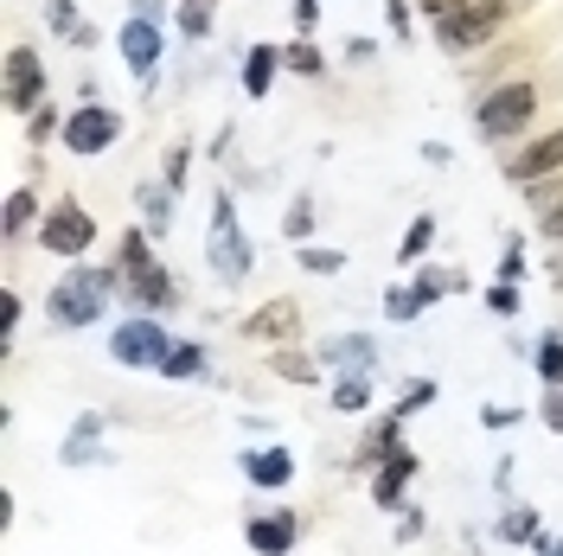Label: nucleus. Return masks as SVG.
<instances>
[{"instance_id":"1","label":"nucleus","mask_w":563,"mask_h":556,"mask_svg":"<svg viewBox=\"0 0 563 556\" xmlns=\"http://www.w3.org/2000/svg\"><path fill=\"white\" fill-rule=\"evenodd\" d=\"M109 288H115V276H109V269H70V276L52 288V301H45V308H52V320H58V326H97Z\"/></svg>"},{"instance_id":"2","label":"nucleus","mask_w":563,"mask_h":556,"mask_svg":"<svg viewBox=\"0 0 563 556\" xmlns=\"http://www.w3.org/2000/svg\"><path fill=\"white\" fill-rule=\"evenodd\" d=\"M122 288H129V301H135V308H174V301H179L174 276L147 256L141 231H129V237H122Z\"/></svg>"},{"instance_id":"3","label":"nucleus","mask_w":563,"mask_h":556,"mask_svg":"<svg viewBox=\"0 0 563 556\" xmlns=\"http://www.w3.org/2000/svg\"><path fill=\"white\" fill-rule=\"evenodd\" d=\"M531 115H538V84H499L487 103L474 109V129H481V141H512Z\"/></svg>"},{"instance_id":"4","label":"nucleus","mask_w":563,"mask_h":556,"mask_svg":"<svg viewBox=\"0 0 563 556\" xmlns=\"http://www.w3.org/2000/svg\"><path fill=\"white\" fill-rule=\"evenodd\" d=\"M206 263L218 281H244L250 276V244H244V224H238V205L218 199L211 205V237H206Z\"/></svg>"},{"instance_id":"5","label":"nucleus","mask_w":563,"mask_h":556,"mask_svg":"<svg viewBox=\"0 0 563 556\" xmlns=\"http://www.w3.org/2000/svg\"><path fill=\"white\" fill-rule=\"evenodd\" d=\"M167 352H174V340H167V333H161V320H147V313L109 333V358H115V365H129V371H161V365H167Z\"/></svg>"},{"instance_id":"6","label":"nucleus","mask_w":563,"mask_h":556,"mask_svg":"<svg viewBox=\"0 0 563 556\" xmlns=\"http://www.w3.org/2000/svg\"><path fill=\"white\" fill-rule=\"evenodd\" d=\"M506 13H512V0H474L467 13H455V20L435 26V45H442V52H481V45L506 26Z\"/></svg>"},{"instance_id":"7","label":"nucleus","mask_w":563,"mask_h":556,"mask_svg":"<svg viewBox=\"0 0 563 556\" xmlns=\"http://www.w3.org/2000/svg\"><path fill=\"white\" fill-rule=\"evenodd\" d=\"M38 244H45V256H84V249L97 244V218H90L84 205H52L45 211Z\"/></svg>"},{"instance_id":"8","label":"nucleus","mask_w":563,"mask_h":556,"mask_svg":"<svg viewBox=\"0 0 563 556\" xmlns=\"http://www.w3.org/2000/svg\"><path fill=\"white\" fill-rule=\"evenodd\" d=\"M115 135H122V115H115L109 103H84L65 122V147H70V154H84V160H90V154H103Z\"/></svg>"},{"instance_id":"9","label":"nucleus","mask_w":563,"mask_h":556,"mask_svg":"<svg viewBox=\"0 0 563 556\" xmlns=\"http://www.w3.org/2000/svg\"><path fill=\"white\" fill-rule=\"evenodd\" d=\"M38 103H45V65H38V52L13 45V52H7V109L33 115Z\"/></svg>"},{"instance_id":"10","label":"nucleus","mask_w":563,"mask_h":556,"mask_svg":"<svg viewBox=\"0 0 563 556\" xmlns=\"http://www.w3.org/2000/svg\"><path fill=\"white\" fill-rule=\"evenodd\" d=\"M563 167V129H551V135H538L531 147H519V154H506V179L512 186H531V179H551Z\"/></svg>"},{"instance_id":"11","label":"nucleus","mask_w":563,"mask_h":556,"mask_svg":"<svg viewBox=\"0 0 563 556\" xmlns=\"http://www.w3.org/2000/svg\"><path fill=\"white\" fill-rule=\"evenodd\" d=\"M122 58H129V70H135L141 84L161 70V26H154V13H135L122 26Z\"/></svg>"},{"instance_id":"12","label":"nucleus","mask_w":563,"mask_h":556,"mask_svg":"<svg viewBox=\"0 0 563 556\" xmlns=\"http://www.w3.org/2000/svg\"><path fill=\"white\" fill-rule=\"evenodd\" d=\"M244 537H250V551L288 556L295 551V537H301V512H256V519L244 524Z\"/></svg>"},{"instance_id":"13","label":"nucleus","mask_w":563,"mask_h":556,"mask_svg":"<svg viewBox=\"0 0 563 556\" xmlns=\"http://www.w3.org/2000/svg\"><path fill=\"white\" fill-rule=\"evenodd\" d=\"M58 460H65V467H90V460H103V416H97V410H84V416L70 422Z\"/></svg>"},{"instance_id":"14","label":"nucleus","mask_w":563,"mask_h":556,"mask_svg":"<svg viewBox=\"0 0 563 556\" xmlns=\"http://www.w3.org/2000/svg\"><path fill=\"white\" fill-rule=\"evenodd\" d=\"M410 480H417V454L410 448H390L385 454V467H378V474H372V499H378V505H397V499H404V487H410Z\"/></svg>"},{"instance_id":"15","label":"nucleus","mask_w":563,"mask_h":556,"mask_svg":"<svg viewBox=\"0 0 563 556\" xmlns=\"http://www.w3.org/2000/svg\"><path fill=\"white\" fill-rule=\"evenodd\" d=\"M244 474H250V487H288L295 480V454L288 448H256V454H244Z\"/></svg>"},{"instance_id":"16","label":"nucleus","mask_w":563,"mask_h":556,"mask_svg":"<svg viewBox=\"0 0 563 556\" xmlns=\"http://www.w3.org/2000/svg\"><path fill=\"white\" fill-rule=\"evenodd\" d=\"M295 326H301V308H295V301H269L263 313H250V320H244L250 340H288Z\"/></svg>"},{"instance_id":"17","label":"nucleus","mask_w":563,"mask_h":556,"mask_svg":"<svg viewBox=\"0 0 563 556\" xmlns=\"http://www.w3.org/2000/svg\"><path fill=\"white\" fill-rule=\"evenodd\" d=\"M276 65H282L276 45H250V58H244V90H250V103H263V97H269V84H276Z\"/></svg>"},{"instance_id":"18","label":"nucleus","mask_w":563,"mask_h":556,"mask_svg":"<svg viewBox=\"0 0 563 556\" xmlns=\"http://www.w3.org/2000/svg\"><path fill=\"white\" fill-rule=\"evenodd\" d=\"M320 358H327V365H346V371H365V365L378 358V346H372L365 333H346V340H333V346L320 352Z\"/></svg>"},{"instance_id":"19","label":"nucleus","mask_w":563,"mask_h":556,"mask_svg":"<svg viewBox=\"0 0 563 556\" xmlns=\"http://www.w3.org/2000/svg\"><path fill=\"white\" fill-rule=\"evenodd\" d=\"M333 410H340V416H365V410H372V378H365V371L340 378V390H333Z\"/></svg>"},{"instance_id":"20","label":"nucleus","mask_w":563,"mask_h":556,"mask_svg":"<svg viewBox=\"0 0 563 556\" xmlns=\"http://www.w3.org/2000/svg\"><path fill=\"white\" fill-rule=\"evenodd\" d=\"M141 218H147V231L161 237V231L174 224V186H141Z\"/></svg>"},{"instance_id":"21","label":"nucleus","mask_w":563,"mask_h":556,"mask_svg":"<svg viewBox=\"0 0 563 556\" xmlns=\"http://www.w3.org/2000/svg\"><path fill=\"white\" fill-rule=\"evenodd\" d=\"M161 378H206V346H174L167 365H161Z\"/></svg>"},{"instance_id":"22","label":"nucleus","mask_w":563,"mask_h":556,"mask_svg":"<svg viewBox=\"0 0 563 556\" xmlns=\"http://www.w3.org/2000/svg\"><path fill=\"white\" fill-rule=\"evenodd\" d=\"M269 365H276V378H288V383H314L320 378V358H301V352H276Z\"/></svg>"},{"instance_id":"23","label":"nucleus","mask_w":563,"mask_h":556,"mask_svg":"<svg viewBox=\"0 0 563 556\" xmlns=\"http://www.w3.org/2000/svg\"><path fill=\"white\" fill-rule=\"evenodd\" d=\"M538 378L563 383V340H558V333H544V340H538Z\"/></svg>"},{"instance_id":"24","label":"nucleus","mask_w":563,"mask_h":556,"mask_svg":"<svg viewBox=\"0 0 563 556\" xmlns=\"http://www.w3.org/2000/svg\"><path fill=\"white\" fill-rule=\"evenodd\" d=\"M531 537H538V512L519 505L512 519H499V544H531Z\"/></svg>"},{"instance_id":"25","label":"nucleus","mask_w":563,"mask_h":556,"mask_svg":"<svg viewBox=\"0 0 563 556\" xmlns=\"http://www.w3.org/2000/svg\"><path fill=\"white\" fill-rule=\"evenodd\" d=\"M449 288H461V276H449V269H422L417 276V301L429 308V301H442Z\"/></svg>"},{"instance_id":"26","label":"nucleus","mask_w":563,"mask_h":556,"mask_svg":"<svg viewBox=\"0 0 563 556\" xmlns=\"http://www.w3.org/2000/svg\"><path fill=\"white\" fill-rule=\"evenodd\" d=\"M179 33H186V38H206L211 33V0H186V7H179Z\"/></svg>"},{"instance_id":"27","label":"nucleus","mask_w":563,"mask_h":556,"mask_svg":"<svg viewBox=\"0 0 563 556\" xmlns=\"http://www.w3.org/2000/svg\"><path fill=\"white\" fill-rule=\"evenodd\" d=\"M282 65H288V70H301V77H320V65H327V58H320V52L308 45V38H295V45L282 52Z\"/></svg>"},{"instance_id":"28","label":"nucleus","mask_w":563,"mask_h":556,"mask_svg":"<svg viewBox=\"0 0 563 556\" xmlns=\"http://www.w3.org/2000/svg\"><path fill=\"white\" fill-rule=\"evenodd\" d=\"M33 192H26V186H20V192H13V199H7V237H20V231H26V224H33Z\"/></svg>"},{"instance_id":"29","label":"nucleus","mask_w":563,"mask_h":556,"mask_svg":"<svg viewBox=\"0 0 563 556\" xmlns=\"http://www.w3.org/2000/svg\"><path fill=\"white\" fill-rule=\"evenodd\" d=\"M340 263H346V256H340V249H327V244L301 249V269H314V276H340Z\"/></svg>"},{"instance_id":"30","label":"nucleus","mask_w":563,"mask_h":556,"mask_svg":"<svg viewBox=\"0 0 563 556\" xmlns=\"http://www.w3.org/2000/svg\"><path fill=\"white\" fill-rule=\"evenodd\" d=\"M435 244V218H417V224H410V237H404V249H397V256H404V263H417L422 249Z\"/></svg>"},{"instance_id":"31","label":"nucleus","mask_w":563,"mask_h":556,"mask_svg":"<svg viewBox=\"0 0 563 556\" xmlns=\"http://www.w3.org/2000/svg\"><path fill=\"white\" fill-rule=\"evenodd\" d=\"M526 199H531L538 211H563V179H531Z\"/></svg>"},{"instance_id":"32","label":"nucleus","mask_w":563,"mask_h":556,"mask_svg":"<svg viewBox=\"0 0 563 556\" xmlns=\"http://www.w3.org/2000/svg\"><path fill=\"white\" fill-rule=\"evenodd\" d=\"M45 13H52V26L65 38H90V26H77V13H70V0H45Z\"/></svg>"},{"instance_id":"33","label":"nucleus","mask_w":563,"mask_h":556,"mask_svg":"<svg viewBox=\"0 0 563 556\" xmlns=\"http://www.w3.org/2000/svg\"><path fill=\"white\" fill-rule=\"evenodd\" d=\"M385 313H390V320H417V313H422L417 288H390V294H385Z\"/></svg>"},{"instance_id":"34","label":"nucleus","mask_w":563,"mask_h":556,"mask_svg":"<svg viewBox=\"0 0 563 556\" xmlns=\"http://www.w3.org/2000/svg\"><path fill=\"white\" fill-rule=\"evenodd\" d=\"M487 308L499 313V320H512V313H519V288H512V281H499V288H487Z\"/></svg>"},{"instance_id":"35","label":"nucleus","mask_w":563,"mask_h":556,"mask_svg":"<svg viewBox=\"0 0 563 556\" xmlns=\"http://www.w3.org/2000/svg\"><path fill=\"white\" fill-rule=\"evenodd\" d=\"M26 129H33V141L45 147V141L58 135V109H52V103H45V109H33V115H26Z\"/></svg>"},{"instance_id":"36","label":"nucleus","mask_w":563,"mask_h":556,"mask_svg":"<svg viewBox=\"0 0 563 556\" xmlns=\"http://www.w3.org/2000/svg\"><path fill=\"white\" fill-rule=\"evenodd\" d=\"M282 231H288V237L301 244V237L314 231V205H288V218H282Z\"/></svg>"},{"instance_id":"37","label":"nucleus","mask_w":563,"mask_h":556,"mask_svg":"<svg viewBox=\"0 0 563 556\" xmlns=\"http://www.w3.org/2000/svg\"><path fill=\"white\" fill-rule=\"evenodd\" d=\"M429 397H435V383H410V390L397 397V416H417V410L429 403Z\"/></svg>"},{"instance_id":"38","label":"nucleus","mask_w":563,"mask_h":556,"mask_svg":"<svg viewBox=\"0 0 563 556\" xmlns=\"http://www.w3.org/2000/svg\"><path fill=\"white\" fill-rule=\"evenodd\" d=\"M526 276V256H519V237H506V256H499V281H519Z\"/></svg>"},{"instance_id":"39","label":"nucleus","mask_w":563,"mask_h":556,"mask_svg":"<svg viewBox=\"0 0 563 556\" xmlns=\"http://www.w3.org/2000/svg\"><path fill=\"white\" fill-rule=\"evenodd\" d=\"M467 7H474V0H422V13H429L435 26H442V20H455V13H467Z\"/></svg>"},{"instance_id":"40","label":"nucleus","mask_w":563,"mask_h":556,"mask_svg":"<svg viewBox=\"0 0 563 556\" xmlns=\"http://www.w3.org/2000/svg\"><path fill=\"white\" fill-rule=\"evenodd\" d=\"M544 429L563 435V383H551V397H544Z\"/></svg>"},{"instance_id":"41","label":"nucleus","mask_w":563,"mask_h":556,"mask_svg":"<svg viewBox=\"0 0 563 556\" xmlns=\"http://www.w3.org/2000/svg\"><path fill=\"white\" fill-rule=\"evenodd\" d=\"M13 326H20V294H7V301H0V346L13 340Z\"/></svg>"},{"instance_id":"42","label":"nucleus","mask_w":563,"mask_h":556,"mask_svg":"<svg viewBox=\"0 0 563 556\" xmlns=\"http://www.w3.org/2000/svg\"><path fill=\"white\" fill-rule=\"evenodd\" d=\"M410 13H417L410 0H385V20H390V26H397V33H410Z\"/></svg>"},{"instance_id":"43","label":"nucleus","mask_w":563,"mask_h":556,"mask_svg":"<svg viewBox=\"0 0 563 556\" xmlns=\"http://www.w3.org/2000/svg\"><path fill=\"white\" fill-rule=\"evenodd\" d=\"M186 154H192V147H174V154H167V186H186Z\"/></svg>"},{"instance_id":"44","label":"nucleus","mask_w":563,"mask_h":556,"mask_svg":"<svg viewBox=\"0 0 563 556\" xmlns=\"http://www.w3.org/2000/svg\"><path fill=\"white\" fill-rule=\"evenodd\" d=\"M314 20H320V0H295V26L314 33Z\"/></svg>"},{"instance_id":"45","label":"nucleus","mask_w":563,"mask_h":556,"mask_svg":"<svg viewBox=\"0 0 563 556\" xmlns=\"http://www.w3.org/2000/svg\"><path fill=\"white\" fill-rule=\"evenodd\" d=\"M538 231H544L551 244H563V211H538Z\"/></svg>"},{"instance_id":"46","label":"nucleus","mask_w":563,"mask_h":556,"mask_svg":"<svg viewBox=\"0 0 563 556\" xmlns=\"http://www.w3.org/2000/svg\"><path fill=\"white\" fill-rule=\"evenodd\" d=\"M538 551H544V556H563V544H538Z\"/></svg>"},{"instance_id":"47","label":"nucleus","mask_w":563,"mask_h":556,"mask_svg":"<svg viewBox=\"0 0 563 556\" xmlns=\"http://www.w3.org/2000/svg\"><path fill=\"white\" fill-rule=\"evenodd\" d=\"M551 281H558V288H563V263H551Z\"/></svg>"}]
</instances>
